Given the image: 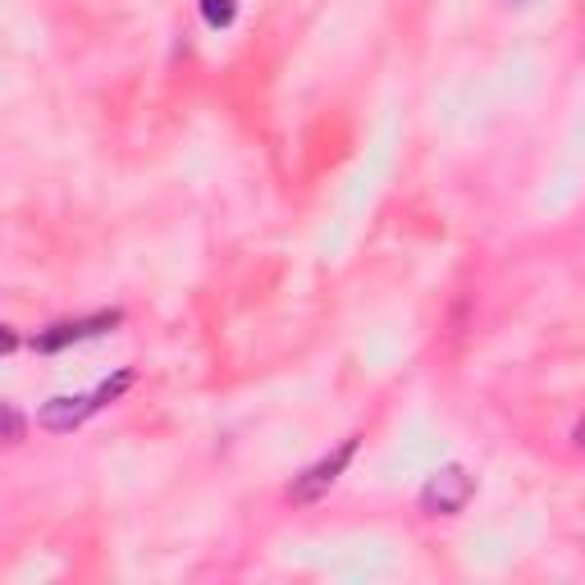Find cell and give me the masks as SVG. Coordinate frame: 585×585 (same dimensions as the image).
<instances>
[{
  "mask_svg": "<svg viewBox=\"0 0 585 585\" xmlns=\"http://www.w3.org/2000/svg\"><path fill=\"white\" fill-rule=\"evenodd\" d=\"M471 494H476V476H471L466 466L448 462V466H439L435 476L421 485V508L431 516H458L471 503Z\"/></svg>",
  "mask_w": 585,
  "mask_h": 585,
  "instance_id": "cell-1",
  "label": "cell"
},
{
  "mask_svg": "<svg viewBox=\"0 0 585 585\" xmlns=\"http://www.w3.org/2000/svg\"><path fill=\"white\" fill-rule=\"evenodd\" d=\"M124 325V311H92V316H78V321H55L47 329L33 334V348L37 352H64L74 344H87V339H101V334L120 329Z\"/></svg>",
  "mask_w": 585,
  "mask_h": 585,
  "instance_id": "cell-2",
  "label": "cell"
},
{
  "mask_svg": "<svg viewBox=\"0 0 585 585\" xmlns=\"http://www.w3.org/2000/svg\"><path fill=\"white\" fill-rule=\"evenodd\" d=\"M357 458V435H348L334 453H325L321 462H311L302 476H292V485H288V503H316L325 489H334V481L348 471V462Z\"/></svg>",
  "mask_w": 585,
  "mask_h": 585,
  "instance_id": "cell-3",
  "label": "cell"
},
{
  "mask_svg": "<svg viewBox=\"0 0 585 585\" xmlns=\"http://www.w3.org/2000/svg\"><path fill=\"white\" fill-rule=\"evenodd\" d=\"M105 402H115V394H110L105 385H97L92 394H60V398H51V402H41L37 421L47 425L51 435H70V431H78V425L92 416L97 408H105Z\"/></svg>",
  "mask_w": 585,
  "mask_h": 585,
  "instance_id": "cell-4",
  "label": "cell"
},
{
  "mask_svg": "<svg viewBox=\"0 0 585 585\" xmlns=\"http://www.w3.org/2000/svg\"><path fill=\"white\" fill-rule=\"evenodd\" d=\"M201 18L207 28H229L238 18V0H201Z\"/></svg>",
  "mask_w": 585,
  "mask_h": 585,
  "instance_id": "cell-5",
  "label": "cell"
},
{
  "mask_svg": "<svg viewBox=\"0 0 585 585\" xmlns=\"http://www.w3.org/2000/svg\"><path fill=\"white\" fill-rule=\"evenodd\" d=\"M5 435H10V444H18V439H24V416H18V408H14V402L5 408Z\"/></svg>",
  "mask_w": 585,
  "mask_h": 585,
  "instance_id": "cell-6",
  "label": "cell"
},
{
  "mask_svg": "<svg viewBox=\"0 0 585 585\" xmlns=\"http://www.w3.org/2000/svg\"><path fill=\"white\" fill-rule=\"evenodd\" d=\"M572 439H576V444H581V448H585V416H581V421H576V431H572Z\"/></svg>",
  "mask_w": 585,
  "mask_h": 585,
  "instance_id": "cell-7",
  "label": "cell"
}]
</instances>
